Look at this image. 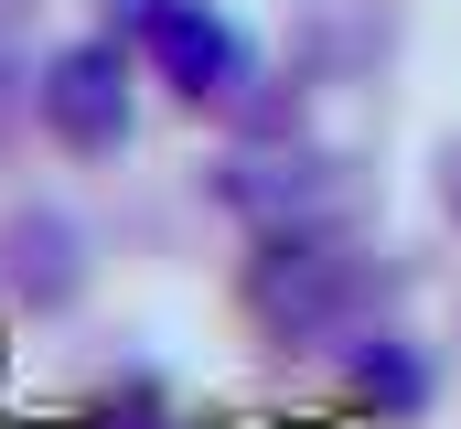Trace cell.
Here are the masks:
<instances>
[{
	"label": "cell",
	"instance_id": "3957f363",
	"mask_svg": "<svg viewBox=\"0 0 461 429\" xmlns=\"http://www.w3.org/2000/svg\"><path fill=\"white\" fill-rule=\"evenodd\" d=\"M32 107H43V129L65 151H118L129 140V54H118V32L108 43H65L32 76Z\"/></svg>",
	"mask_w": 461,
	"mask_h": 429
},
{
	"label": "cell",
	"instance_id": "6da1fadb",
	"mask_svg": "<svg viewBox=\"0 0 461 429\" xmlns=\"http://www.w3.org/2000/svg\"><path fill=\"white\" fill-rule=\"evenodd\" d=\"M108 11H118V32H129L194 107H226V97L258 87V43L236 32L215 0H108Z\"/></svg>",
	"mask_w": 461,
	"mask_h": 429
},
{
	"label": "cell",
	"instance_id": "7a4b0ae2",
	"mask_svg": "<svg viewBox=\"0 0 461 429\" xmlns=\"http://www.w3.org/2000/svg\"><path fill=\"white\" fill-rule=\"evenodd\" d=\"M354 301H365V258H354L344 236H312V225L268 236V247H258V269H247V312L268 322L279 343H312V333H333Z\"/></svg>",
	"mask_w": 461,
	"mask_h": 429
},
{
	"label": "cell",
	"instance_id": "8992f818",
	"mask_svg": "<svg viewBox=\"0 0 461 429\" xmlns=\"http://www.w3.org/2000/svg\"><path fill=\"white\" fill-rule=\"evenodd\" d=\"M451 214H461V151H451Z\"/></svg>",
	"mask_w": 461,
	"mask_h": 429
},
{
	"label": "cell",
	"instance_id": "5b68a950",
	"mask_svg": "<svg viewBox=\"0 0 461 429\" xmlns=\"http://www.w3.org/2000/svg\"><path fill=\"white\" fill-rule=\"evenodd\" d=\"M344 387L375 397L386 419H419V408H429V365L408 354V333H354L344 343Z\"/></svg>",
	"mask_w": 461,
	"mask_h": 429
},
{
	"label": "cell",
	"instance_id": "52a82bcc",
	"mask_svg": "<svg viewBox=\"0 0 461 429\" xmlns=\"http://www.w3.org/2000/svg\"><path fill=\"white\" fill-rule=\"evenodd\" d=\"M108 429H161V419H108Z\"/></svg>",
	"mask_w": 461,
	"mask_h": 429
},
{
	"label": "cell",
	"instance_id": "277c9868",
	"mask_svg": "<svg viewBox=\"0 0 461 429\" xmlns=\"http://www.w3.org/2000/svg\"><path fill=\"white\" fill-rule=\"evenodd\" d=\"M0 269H11V290H22V301H43V312H54V301H76V279H86V269H76V225H65V214H11V225H0Z\"/></svg>",
	"mask_w": 461,
	"mask_h": 429
}]
</instances>
